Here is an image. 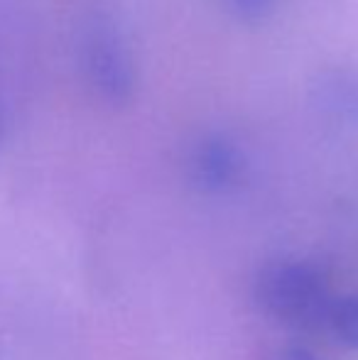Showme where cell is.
Listing matches in <instances>:
<instances>
[{"mask_svg":"<svg viewBox=\"0 0 358 360\" xmlns=\"http://www.w3.org/2000/svg\"><path fill=\"white\" fill-rule=\"evenodd\" d=\"M74 59L84 86L110 108H123L138 91V59L120 13L110 0H79Z\"/></svg>","mask_w":358,"mask_h":360,"instance_id":"1","label":"cell"},{"mask_svg":"<svg viewBox=\"0 0 358 360\" xmlns=\"http://www.w3.org/2000/svg\"><path fill=\"white\" fill-rule=\"evenodd\" d=\"M253 297L260 311L272 321L297 331L321 333L336 294L319 267L302 260H280L260 270Z\"/></svg>","mask_w":358,"mask_h":360,"instance_id":"2","label":"cell"},{"mask_svg":"<svg viewBox=\"0 0 358 360\" xmlns=\"http://www.w3.org/2000/svg\"><path fill=\"white\" fill-rule=\"evenodd\" d=\"M245 150L224 130H206L191 140L184 155V172L191 186L204 194H226L236 189L245 174Z\"/></svg>","mask_w":358,"mask_h":360,"instance_id":"3","label":"cell"},{"mask_svg":"<svg viewBox=\"0 0 358 360\" xmlns=\"http://www.w3.org/2000/svg\"><path fill=\"white\" fill-rule=\"evenodd\" d=\"M309 101L321 118L344 128H358V69L331 64L314 74Z\"/></svg>","mask_w":358,"mask_h":360,"instance_id":"4","label":"cell"},{"mask_svg":"<svg viewBox=\"0 0 358 360\" xmlns=\"http://www.w3.org/2000/svg\"><path fill=\"white\" fill-rule=\"evenodd\" d=\"M321 333L331 336L336 343L358 351V297L356 294H336L329 304V311L324 316Z\"/></svg>","mask_w":358,"mask_h":360,"instance_id":"5","label":"cell"},{"mask_svg":"<svg viewBox=\"0 0 358 360\" xmlns=\"http://www.w3.org/2000/svg\"><path fill=\"white\" fill-rule=\"evenodd\" d=\"M219 3L234 22L245 27H260L277 18L285 0H219Z\"/></svg>","mask_w":358,"mask_h":360,"instance_id":"6","label":"cell"},{"mask_svg":"<svg viewBox=\"0 0 358 360\" xmlns=\"http://www.w3.org/2000/svg\"><path fill=\"white\" fill-rule=\"evenodd\" d=\"M272 360H319V358L307 351V348H285V351H280Z\"/></svg>","mask_w":358,"mask_h":360,"instance_id":"7","label":"cell"},{"mask_svg":"<svg viewBox=\"0 0 358 360\" xmlns=\"http://www.w3.org/2000/svg\"><path fill=\"white\" fill-rule=\"evenodd\" d=\"M5 128H8V103H5V94L0 91V140L5 135Z\"/></svg>","mask_w":358,"mask_h":360,"instance_id":"8","label":"cell"}]
</instances>
